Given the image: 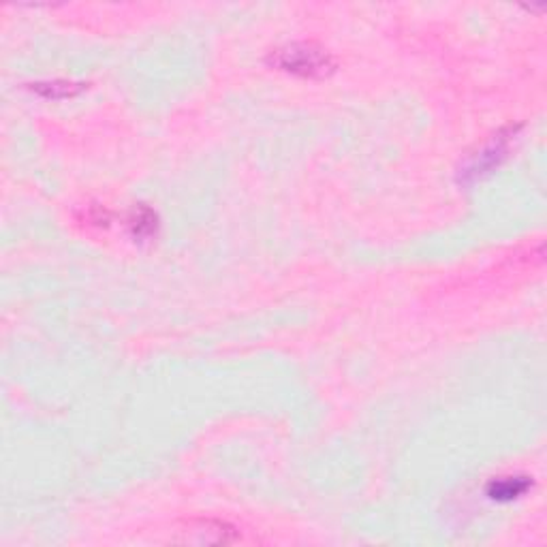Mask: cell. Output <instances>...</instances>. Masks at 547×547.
Wrapping results in <instances>:
<instances>
[{
    "label": "cell",
    "mask_w": 547,
    "mask_h": 547,
    "mask_svg": "<svg viewBox=\"0 0 547 547\" xmlns=\"http://www.w3.org/2000/svg\"><path fill=\"white\" fill-rule=\"evenodd\" d=\"M281 65L293 74H323V69L327 66V56L315 52L312 48H289V52H281Z\"/></svg>",
    "instance_id": "obj_1"
}]
</instances>
